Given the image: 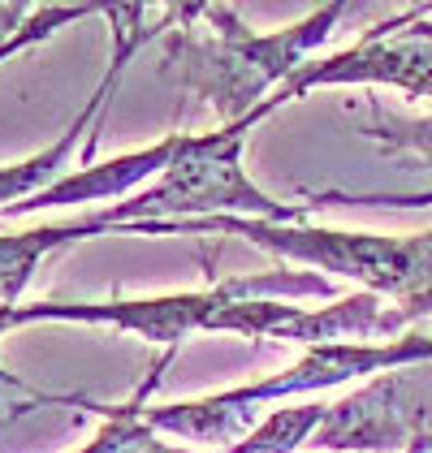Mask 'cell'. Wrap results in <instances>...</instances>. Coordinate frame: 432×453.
<instances>
[{"instance_id": "obj_1", "label": "cell", "mask_w": 432, "mask_h": 453, "mask_svg": "<svg viewBox=\"0 0 432 453\" xmlns=\"http://www.w3.org/2000/svg\"><path fill=\"white\" fill-rule=\"evenodd\" d=\"M346 4H324L307 22L255 35L229 4H199V18L212 22L216 35L204 31H165V61L178 70V87L208 100L225 126L251 117L268 96H277L294 73L303 70V57L333 35Z\"/></svg>"}, {"instance_id": "obj_2", "label": "cell", "mask_w": 432, "mask_h": 453, "mask_svg": "<svg viewBox=\"0 0 432 453\" xmlns=\"http://www.w3.org/2000/svg\"><path fill=\"white\" fill-rule=\"evenodd\" d=\"M121 234H238L264 250L363 280L367 294L376 298L390 294L397 311L406 315V324L432 315V229L411 238H376V234L273 225L255 216H204V220H139V225H121Z\"/></svg>"}, {"instance_id": "obj_3", "label": "cell", "mask_w": 432, "mask_h": 453, "mask_svg": "<svg viewBox=\"0 0 432 453\" xmlns=\"http://www.w3.org/2000/svg\"><path fill=\"white\" fill-rule=\"evenodd\" d=\"M282 108V96H268L251 117L220 126L212 134H181L174 165L160 173L156 186L130 195L126 203L104 208L108 229L139 225V220H204V216H229V211H251L255 220L294 225L303 208H286L268 199L251 177L243 173V147L255 126Z\"/></svg>"}, {"instance_id": "obj_4", "label": "cell", "mask_w": 432, "mask_h": 453, "mask_svg": "<svg viewBox=\"0 0 432 453\" xmlns=\"http://www.w3.org/2000/svg\"><path fill=\"white\" fill-rule=\"evenodd\" d=\"M432 358V337L411 333L385 346H367V342H333V346H312L294 367H286L273 380L247 384V388H229L216 397L199 402H178V406H151L143 411V423L156 432H178L186 441H234L243 432V423L255 415V406L264 402H282L298 393H320L333 384H346L355 376H376V372H397V367H415Z\"/></svg>"}, {"instance_id": "obj_5", "label": "cell", "mask_w": 432, "mask_h": 453, "mask_svg": "<svg viewBox=\"0 0 432 453\" xmlns=\"http://www.w3.org/2000/svg\"><path fill=\"white\" fill-rule=\"evenodd\" d=\"M268 294H333L324 277L303 273H268V277H225L212 289L195 294H160V298H130V303H35L13 307V328L35 319H82V324H112L126 333H139L147 342L178 346L190 333H216V315L229 303L268 298Z\"/></svg>"}, {"instance_id": "obj_6", "label": "cell", "mask_w": 432, "mask_h": 453, "mask_svg": "<svg viewBox=\"0 0 432 453\" xmlns=\"http://www.w3.org/2000/svg\"><path fill=\"white\" fill-rule=\"evenodd\" d=\"M432 436V397L428 380L420 372H390L351 393L346 402L328 406L320 427L312 432L307 445L316 449H367L390 453L411 449Z\"/></svg>"}, {"instance_id": "obj_7", "label": "cell", "mask_w": 432, "mask_h": 453, "mask_svg": "<svg viewBox=\"0 0 432 453\" xmlns=\"http://www.w3.org/2000/svg\"><path fill=\"white\" fill-rule=\"evenodd\" d=\"M402 18L367 31L363 43L328 57V61L303 65L277 91L282 104L298 100L312 87H342V82H385V87H397L406 96L432 100V22H406L402 27Z\"/></svg>"}, {"instance_id": "obj_8", "label": "cell", "mask_w": 432, "mask_h": 453, "mask_svg": "<svg viewBox=\"0 0 432 453\" xmlns=\"http://www.w3.org/2000/svg\"><path fill=\"white\" fill-rule=\"evenodd\" d=\"M104 13H108V22H112V70L104 73V82L96 87V96L82 104V112L70 121V130L52 142V147H43L39 156L22 160V165H0V211L13 208V203H27V199L43 195L48 186H57L61 177H70L66 173V160H70V151L78 147V134L100 117L104 100L117 91V82H121V73H126V61H130L151 35L165 31V27H147L143 4H117V9H104ZM165 22H174V9H165Z\"/></svg>"}, {"instance_id": "obj_9", "label": "cell", "mask_w": 432, "mask_h": 453, "mask_svg": "<svg viewBox=\"0 0 432 453\" xmlns=\"http://www.w3.org/2000/svg\"><path fill=\"white\" fill-rule=\"evenodd\" d=\"M178 142L181 134H169V139L151 142L143 151H126L108 165H96V169H78V173L61 177L57 186H48L43 195L27 199V203H13V208L0 211V220L9 216H22V211H43V208H70V203H96V199H112V195H126L135 190L143 177L151 173H165L178 156Z\"/></svg>"}, {"instance_id": "obj_10", "label": "cell", "mask_w": 432, "mask_h": 453, "mask_svg": "<svg viewBox=\"0 0 432 453\" xmlns=\"http://www.w3.org/2000/svg\"><path fill=\"white\" fill-rule=\"evenodd\" d=\"M104 211H91V216H78V220H57V225H39V229H27V234L0 238V307H13L22 298V289L35 277V264L48 250L78 242V238H91V234H104Z\"/></svg>"}, {"instance_id": "obj_11", "label": "cell", "mask_w": 432, "mask_h": 453, "mask_svg": "<svg viewBox=\"0 0 432 453\" xmlns=\"http://www.w3.org/2000/svg\"><path fill=\"white\" fill-rule=\"evenodd\" d=\"M169 363V354H160L156 358V367H151V376L147 384L135 388V397L126 402V406H100V415H104V427H100V436L91 441V445H82L78 453H190V449H174V445H165L160 436H156V427H147L143 423V402L147 393L156 388V372Z\"/></svg>"}, {"instance_id": "obj_12", "label": "cell", "mask_w": 432, "mask_h": 453, "mask_svg": "<svg viewBox=\"0 0 432 453\" xmlns=\"http://www.w3.org/2000/svg\"><path fill=\"white\" fill-rule=\"evenodd\" d=\"M328 415V406L307 402V406H286L273 411L255 432H247L238 445H225V453H294L312 441V432L320 427V418Z\"/></svg>"}, {"instance_id": "obj_13", "label": "cell", "mask_w": 432, "mask_h": 453, "mask_svg": "<svg viewBox=\"0 0 432 453\" xmlns=\"http://www.w3.org/2000/svg\"><path fill=\"white\" fill-rule=\"evenodd\" d=\"M359 130L381 142L385 151H411L432 169V117H394L385 108H372V117Z\"/></svg>"}, {"instance_id": "obj_14", "label": "cell", "mask_w": 432, "mask_h": 453, "mask_svg": "<svg viewBox=\"0 0 432 453\" xmlns=\"http://www.w3.org/2000/svg\"><path fill=\"white\" fill-rule=\"evenodd\" d=\"M87 13H96V4H78V9H35V18L27 22V27H18L9 39H0V61L4 57H13L18 48H31V43H39V39H48L57 27H66V22H73V18H87Z\"/></svg>"}, {"instance_id": "obj_15", "label": "cell", "mask_w": 432, "mask_h": 453, "mask_svg": "<svg viewBox=\"0 0 432 453\" xmlns=\"http://www.w3.org/2000/svg\"><path fill=\"white\" fill-rule=\"evenodd\" d=\"M406 453H424V445H411V449H406Z\"/></svg>"}]
</instances>
